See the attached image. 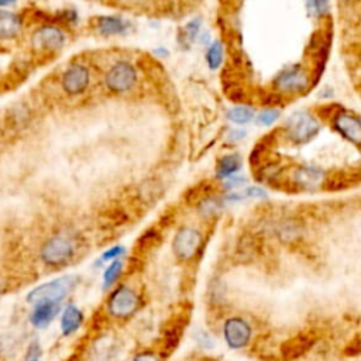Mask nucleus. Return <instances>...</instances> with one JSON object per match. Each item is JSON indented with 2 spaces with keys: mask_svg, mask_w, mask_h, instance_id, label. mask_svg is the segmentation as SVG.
Masks as SVG:
<instances>
[{
  "mask_svg": "<svg viewBox=\"0 0 361 361\" xmlns=\"http://www.w3.org/2000/svg\"><path fill=\"white\" fill-rule=\"evenodd\" d=\"M343 1H348V0H343Z\"/></svg>",
  "mask_w": 361,
  "mask_h": 361,
  "instance_id": "35",
  "label": "nucleus"
},
{
  "mask_svg": "<svg viewBox=\"0 0 361 361\" xmlns=\"http://www.w3.org/2000/svg\"><path fill=\"white\" fill-rule=\"evenodd\" d=\"M200 20H193V21H190V23H188L186 24V27H185V30H186V34L190 37V38H195L196 35H197V32H199V30H200Z\"/></svg>",
  "mask_w": 361,
  "mask_h": 361,
  "instance_id": "27",
  "label": "nucleus"
},
{
  "mask_svg": "<svg viewBox=\"0 0 361 361\" xmlns=\"http://www.w3.org/2000/svg\"><path fill=\"white\" fill-rule=\"evenodd\" d=\"M227 117L235 124H247L254 118V110L248 106H235L228 110Z\"/></svg>",
  "mask_w": 361,
  "mask_h": 361,
  "instance_id": "19",
  "label": "nucleus"
},
{
  "mask_svg": "<svg viewBox=\"0 0 361 361\" xmlns=\"http://www.w3.org/2000/svg\"><path fill=\"white\" fill-rule=\"evenodd\" d=\"M313 345V338L310 336L298 334L286 340L281 347V354L285 361H293L307 353Z\"/></svg>",
  "mask_w": 361,
  "mask_h": 361,
  "instance_id": "12",
  "label": "nucleus"
},
{
  "mask_svg": "<svg viewBox=\"0 0 361 361\" xmlns=\"http://www.w3.org/2000/svg\"><path fill=\"white\" fill-rule=\"evenodd\" d=\"M241 166V159L238 155L231 154V155H224L220 161H219V175L223 178H230L233 176Z\"/></svg>",
  "mask_w": 361,
  "mask_h": 361,
  "instance_id": "18",
  "label": "nucleus"
},
{
  "mask_svg": "<svg viewBox=\"0 0 361 361\" xmlns=\"http://www.w3.org/2000/svg\"><path fill=\"white\" fill-rule=\"evenodd\" d=\"M245 130H240V128H235V130H231L230 133H228V138L231 140V141H238V140H241V138H244L245 137Z\"/></svg>",
  "mask_w": 361,
  "mask_h": 361,
  "instance_id": "30",
  "label": "nucleus"
},
{
  "mask_svg": "<svg viewBox=\"0 0 361 361\" xmlns=\"http://www.w3.org/2000/svg\"><path fill=\"white\" fill-rule=\"evenodd\" d=\"M279 116H281V111L278 109H265L257 116L255 120L259 126H271L278 120Z\"/></svg>",
  "mask_w": 361,
  "mask_h": 361,
  "instance_id": "22",
  "label": "nucleus"
},
{
  "mask_svg": "<svg viewBox=\"0 0 361 361\" xmlns=\"http://www.w3.org/2000/svg\"><path fill=\"white\" fill-rule=\"evenodd\" d=\"M329 1L327 0H307V7L312 14L322 16L327 10Z\"/></svg>",
  "mask_w": 361,
  "mask_h": 361,
  "instance_id": "24",
  "label": "nucleus"
},
{
  "mask_svg": "<svg viewBox=\"0 0 361 361\" xmlns=\"http://www.w3.org/2000/svg\"><path fill=\"white\" fill-rule=\"evenodd\" d=\"M219 209H220L219 202H217L216 199H212V197L204 199V200L200 203V213H202L203 216H212V214H214Z\"/></svg>",
  "mask_w": 361,
  "mask_h": 361,
  "instance_id": "23",
  "label": "nucleus"
},
{
  "mask_svg": "<svg viewBox=\"0 0 361 361\" xmlns=\"http://www.w3.org/2000/svg\"><path fill=\"white\" fill-rule=\"evenodd\" d=\"M202 244V235L197 230L190 227L180 228L173 238V252L179 259H190Z\"/></svg>",
  "mask_w": 361,
  "mask_h": 361,
  "instance_id": "8",
  "label": "nucleus"
},
{
  "mask_svg": "<svg viewBox=\"0 0 361 361\" xmlns=\"http://www.w3.org/2000/svg\"><path fill=\"white\" fill-rule=\"evenodd\" d=\"M245 183V179L243 176H237V175H233L228 178L226 186L227 188H238V186H243Z\"/></svg>",
  "mask_w": 361,
  "mask_h": 361,
  "instance_id": "29",
  "label": "nucleus"
},
{
  "mask_svg": "<svg viewBox=\"0 0 361 361\" xmlns=\"http://www.w3.org/2000/svg\"><path fill=\"white\" fill-rule=\"evenodd\" d=\"M59 303H38L30 314V322L37 329H45L58 314Z\"/></svg>",
  "mask_w": 361,
  "mask_h": 361,
  "instance_id": "13",
  "label": "nucleus"
},
{
  "mask_svg": "<svg viewBox=\"0 0 361 361\" xmlns=\"http://www.w3.org/2000/svg\"><path fill=\"white\" fill-rule=\"evenodd\" d=\"M39 355H41V348L38 343H32L25 354L24 361H39Z\"/></svg>",
  "mask_w": 361,
  "mask_h": 361,
  "instance_id": "25",
  "label": "nucleus"
},
{
  "mask_svg": "<svg viewBox=\"0 0 361 361\" xmlns=\"http://www.w3.org/2000/svg\"><path fill=\"white\" fill-rule=\"evenodd\" d=\"M247 196H250V197H264L265 192L262 189H259V188L251 186V188L247 189Z\"/></svg>",
  "mask_w": 361,
  "mask_h": 361,
  "instance_id": "32",
  "label": "nucleus"
},
{
  "mask_svg": "<svg viewBox=\"0 0 361 361\" xmlns=\"http://www.w3.org/2000/svg\"><path fill=\"white\" fill-rule=\"evenodd\" d=\"M324 173L314 166H300L293 172V179L300 188H316L322 185Z\"/></svg>",
  "mask_w": 361,
  "mask_h": 361,
  "instance_id": "15",
  "label": "nucleus"
},
{
  "mask_svg": "<svg viewBox=\"0 0 361 361\" xmlns=\"http://www.w3.org/2000/svg\"><path fill=\"white\" fill-rule=\"evenodd\" d=\"M121 269H123V262L120 259L111 261V264L106 268V271L103 274V288L104 289L110 288L118 279Z\"/></svg>",
  "mask_w": 361,
  "mask_h": 361,
  "instance_id": "20",
  "label": "nucleus"
},
{
  "mask_svg": "<svg viewBox=\"0 0 361 361\" xmlns=\"http://www.w3.org/2000/svg\"><path fill=\"white\" fill-rule=\"evenodd\" d=\"M140 306L138 295L128 286L117 288L107 300L109 313L114 317L124 319L135 313Z\"/></svg>",
  "mask_w": 361,
  "mask_h": 361,
  "instance_id": "3",
  "label": "nucleus"
},
{
  "mask_svg": "<svg viewBox=\"0 0 361 361\" xmlns=\"http://www.w3.org/2000/svg\"><path fill=\"white\" fill-rule=\"evenodd\" d=\"M286 127L289 138L295 142H307L319 131V123L316 121V118L305 111L293 113L288 118Z\"/></svg>",
  "mask_w": 361,
  "mask_h": 361,
  "instance_id": "4",
  "label": "nucleus"
},
{
  "mask_svg": "<svg viewBox=\"0 0 361 361\" xmlns=\"http://www.w3.org/2000/svg\"><path fill=\"white\" fill-rule=\"evenodd\" d=\"M126 21L120 17H113V16H103L97 18L96 28L99 32L104 35H114V34H121L126 31Z\"/></svg>",
  "mask_w": 361,
  "mask_h": 361,
  "instance_id": "17",
  "label": "nucleus"
},
{
  "mask_svg": "<svg viewBox=\"0 0 361 361\" xmlns=\"http://www.w3.org/2000/svg\"><path fill=\"white\" fill-rule=\"evenodd\" d=\"M133 361H158V358L152 353H141Z\"/></svg>",
  "mask_w": 361,
  "mask_h": 361,
  "instance_id": "31",
  "label": "nucleus"
},
{
  "mask_svg": "<svg viewBox=\"0 0 361 361\" xmlns=\"http://www.w3.org/2000/svg\"><path fill=\"white\" fill-rule=\"evenodd\" d=\"M137 80L135 69L131 63L120 61L106 73V85L113 92H126L134 86Z\"/></svg>",
  "mask_w": 361,
  "mask_h": 361,
  "instance_id": "7",
  "label": "nucleus"
},
{
  "mask_svg": "<svg viewBox=\"0 0 361 361\" xmlns=\"http://www.w3.org/2000/svg\"><path fill=\"white\" fill-rule=\"evenodd\" d=\"M196 341H199L203 347H213V340H212V337L209 336V334H206L204 331H199L197 333V336H196Z\"/></svg>",
  "mask_w": 361,
  "mask_h": 361,
  "instance_id": "28",
  "label": "nucleus"
},
{
  "mask_svg": "<svg viewBox=\"0 0 361 361\" xmlns=\"http://www.w3.org/2000/svg\"><path fill=\"white\" fill-rule=\"evenodd\" d=\"M224 338L231 348H243L248 344L251 338V327L250 324L240 319L231 317L224 323Z\"/></svg>",
  "mask_w": 361,
  "mask_h": 361,
  "instance_id": "9",
  "label": "nucleus"
},
{
  "mask_svg": "<svg viewBox=\"0 0 361 361\" xmlns=\"http://www.w3.org/2000/svg\"><path fill=\"white\" fill-rule=\"evenodd\" d=\"M61 85L68 94L73 96V94L82 93L89 85L87 68H85L83 65H79V63L69 66L62 75Z\"/></svg>",
  "mask_w": 361,
  "mask_h": 361,
  "instance_id": "10",
  "label": "nucleus"
},
{
  "mask_svg": "<svg viewBox=\"0 0 361 361\" xmlns=\"http://www.w3.org/2000/svg\"><path fill=\"white\" fill-rule=\"evenodd\" d=\"M0 289H1V282H0Z\"/></svg>",
  "mask_w": 361,
  "mask_h": 361,
  "instance_id": "34",
  "label": "nucleus"
},
{
  "mask_svg": "<svg viewBox=\"0 0 361 361\" xmlns=\"http://www.w3.org/2000/svg\"><path fill=\"white\" fill-rule=\"evenodd\" d=\"M275 86L283 93H299L307 89L309 75L302 66L292 65L278 73L275 78Z\"/></svg>",
  "mask_w": 361,
  "mask_h": 361,
  "instance_id": "5",
  "label": "nucleus"
},
{
  "mask_svg": "<svg viewBox=\"0 0 361 361\" xmlns=\"http://www.w3.org/2000/svg\"><path fill=\"white\" fill-rule=\"evenodd\" d=\"M124 252L123 247H113L110 250H107L104 254H103V261H114V259H118V257Z\"/></svg>",
  "mask_w": 361,
  "mask_h": 361,
  "instance_id": "26",
  "label": "nucleus"
},
{
  "mask_svg": "<svg viewBox=\"0 0 361 361\" xmlns=\"http://www.w3.org/2000/svg\"><path fill=\"white\" fill-rule=\"evenodd\" d=\"M21 30V18L13 11L0 10V39H11Z\"/></svg>",
  "mask_w": 361,
  "mask_h": 361,
  "instance_id": "16",
  "label": "nucleus"
},
{
  "mask_svg": "<svg viewBox=\"0 0 361 361\" xmlns=\"http://www.w3.org/2000/svg\"><path fill=\"white\" fill-rule=\"evenodd\" d=\"M65 44V34L55 25H42L37 28L31 35V45L37 51L55 52Z\"/></svg>",
  "mask_w": 361,
  "mask_h": 361,
  "instance_id": "6",
  "label": "nucleus"
},
{
  "mask_svg": "<svg viewBox=\"0 0 361 361\" xmlns=\"http://www.w3.org/2000/svg\"><path fill=\"white\" fill-rule=\"evenodd\" d=\"M14 0H0V6H7L10 3H13Z\"/></svg>",
  "mask_w": 361,
  "mask_h": 361,
  "instance_id": "33",
  "label": "nucleus"
},
{
  "mask_svg": "<svg viewBox=\"0 0 361 361\" xmlns=\"http://www.w3.org/2000/svg\"><path fill=\"white\" fill-rule=\"evenodd\" d=\"M334 128L347 140L354 144H361V121L348 114V113H338L333 121Z\"/></svg>",
  "mask_w": 361,
  "mask_h": 361,
  "instance_id": "11",
  "label": "nucleus"
},
{
  "mask_svg": "<svg viewBox=\"0 0 361 361\" xmlns=\"http://www.w3.org/2000/svg\"><path fill=\"white\" fill-rule=\"evenodd\" d=\"M221 59H223V45H221V42L216 41L207 48L206 61L212 69H217L221 63Z\"/></svg>",
  "mask_w": 361,
  "mask_h": 361,
  "instance_id": "21",
  "label": "nucleus"
},
{
  "mask_svg": "<svg viewBox=\"0 0 361 361\" xmlns=\"http://www.w3.org/2000/svg\"><path fill=\"white\" fill-rule=\"evenodd\" d=\"M78 275H63L49 282L41 283L27 295V302L32 306L38 303H59L66 295H69L79 283Z\"/></svg>",
  "mask_w": 361,
  "mask_h": 361,
  "instance_id": "1",
  "label": "nucleus"
},
{
  "mask_svg": "<svg viewBox=\"0 0 361 361\" xmlns=\"http://www.w3.org/2000/svg\"><path fill=\"white\" fill-rule=\"evenodd\" d=\"M83 322V313L79 307H76L75 305H68L61 316V331L63 336H71L73 334L76 330H79V327L82 326Z\"/></svg>",
  "mask_w": 361,
  "mask_h": 361,
  "instance_id": "14",
  "label": "nucleus"
},
{
  "mask_svg": "<svg viewBox=\"0 0 361 361\" xmlns=\"http://www.w3.org/2000/svg\"><path fill=\"white\" fill-rule=\"evenodd\" d=\"M75 251L73 240L65 234H58L45 241L41 248V258L51 267H61L72 259Z\"/></svg>",
  "mask_w": 361,
  "mask_h": 361,
  "instance_id": "2",
  "label": "nucleus"
}]
</instances>
